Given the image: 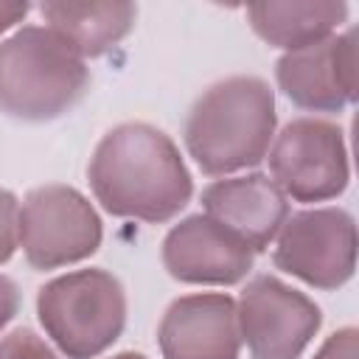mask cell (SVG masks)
<instances>
[{"label": "cell", "mask_w": 359, "mask_h": 359, "mask_svg": "<svg viewBox=\"0 0 359 359\" xmlns=\"http://www.w3.org/2000/svg\"><path fill=\"white\" fill-rule=\"evenodd\" d=\"M314 359H359V331L353 325H345L325 337Z\"/></svg>", "instance_id": "obj_17"}, {"label": "cell", "mask_w": 359, "mask_h": 359, "mask_svg": "<svg viewBox=\"0 0 359 359\" xmlns=\"http://www.w3.org/2000/svg\"><path fill=\"white\" fill-rule=\"evenodd\" d=\"M101 216L73 185L31 188L20 205V247L34 269H59L98 252Z\"/></svg>", "instance_id": "obj_5"}, {"label": "cell", "mask_w": 359, "mask_h": 359, "mask_svg": "<svg viewBox=\"0 0 359 359\" xmlns=\"http://www.w3.org/2000/svg\"><path fill=\"white\" fill-rule=\"evenodd\" d=\"M275 81L306 112H342L356 101V28L283 53Z\"/></svg>", "instance_id": "obj_9"}, {"label": "cell", "mask_w": 359, "mask_h": 359, "mask_svg": "<svg viewBox=\"0 0 359 359\" xmlns=\"http://www.w3.org/2000/svg\"><path fill=\"white\" fill-rule=\"evenodd\" d=\"M109 359H149V356H143V353H137V351H121V353H115V356H109Z\"/></svg>", "instance_id": "obj_20"}, {"label": "cell", "mask_w": 359, "mask_h": 359, "mask_svg": "<svg viewBox=\"0 0 359 359\" xmlns=\"http://www.w3.org/2000/svg\"><path fill=\"white\" fill-rule=\"evenodd\" d=\"M272 264L303 283L334 292L356 272V222L345 208L289 213L275 236Z\"/></svg>", "instance_id": "obj_7"}, {"label": "cell", "mask_w": 359, "mask_h": 359, "mask_svg": "<svg viewBox=\"0 0 359 359\" xmlns=\"http://www.w3.org/2000/svg\"><path fill=\"white\" fill-rule=\"evenodd\" d=\"M90 87L84 59L48 25H22L0 39V112L45 123L73 109Z\"/></svg>", "instance_id": "obj_3"}, {"label": "cell", "mask_w": 359, "mask_h": 359, "mask_svg": "<svg viewBox=\"0 0 359 359\" xmlns=\"http://www.w3.org/2000/svg\"><path fill=\"white\" fill-rule=\"evenodd\" d=\"M87 182L107 213L149 224L174 219L194 196V180L177 143L143 121L118 123L98 140Z\"/></svg>", "instance_id": "obj_1"}, {"label": "cell", "mask_w": 359, "mask_h": 359, "mask_svg": "<svg viewBox=\"0 0 359 359\" xmlns=\"http://www.w3.org/2000/svg\"><path fill=\"white\" fill-rule=\"evenodd\" d=\"M20 311V289L11 278L0 275V331L17 317Z\"/></svg>", "instance_id": "obj_18"}, {"label": "cell", "mask_w": 359, "mask_h": 359, "mask_svg": "<svg viewBox=\"0 0 359 359\" xmlns=\"http://www.w3.org/2000/svg\"><path fill=\"white\" fill-rule=\"evenodd\" d=\"M28 11H31L28 3H6V0H0V34L14 28L17 22H22Z\"/></svg>", "instance_id": "obj_19"}, {"label": "cell", "mask_w": 359, "mask_h": 359, "mask_svg": "<svg viewBox=\"0 0 359 359\" xmlns=\"http://www.w3.org/2000/svg\"><path fill=\"white\" fill-rule=\"evenodd\" d=\"M250 359H300L323 325L320 306L275 275H255L236 300Z\"/></svg>", "instance_id": "obj_8"}, {"label": "cell", "mask_w": 359, "mask_h": 359, "mask_svg": "<svg viewBox=\"0 0 359 359\" xmlns=\"http://www.w3.org/2000/svg\"><path fill=\"white\" fill-rule=\"evenodd\" d=\"M20 247V199L0 188V264H8Z\"/></svg>", "instance_id": "obj_16"}, {"label": "cell", "mask_w": 359, "mask_h": 359, "mask_svg": "<svg viewBox=\"0 0 359 359\" xmlns=\"http://www.w3.org/2000/svg\"><path fill=\"white\" fill-rule=\"evenodd\" d=\"M0 359H59V353L34 328L22 325L0 339Z\"/></svg>", "instance_id": "obj_15"}, {"label": "cell", "mask_w": 359, "mask_h": 359, "mask_svg": "<svg viewBox=\"0 0 359 359\" xmlns=\"http://www.w3.org/2000/svg\"><path fill=\"white\" fill-rule=\"evenodd\" d=\"M160 258L165 272L180 283L233 286L250 275L255 252L210 216L194 213L165 233Z\"/></svg>", "instance_id": "obj_10"}, {"label": "cell", "mask_w": 359, "mask_h": 359, "mask_svg": "<svg viewBox=\"0 0 359 359\" xmlns=\"http://www.w3.org/2000/svg\"><path fill=\"white\" fill-rule=\"evenodd\" d=\"M266 160L272 182L294 202L337 199L351 182L345 132L325 118H292L283 123Z\"/></svg>", "instance_id": "obj_6"}, {"label": "cell", "mask_w": 359, "mask_h": 359, "mask_svg": "<svg viewBox=\"0 0 359 359\" xmlns=\"http://www.w3.org/2000/svg\"><path fill=\"white\" fill-rule=\"evenodd\" d=\"M275 123L272 87L258 76H227L191 104L182 140L205 174L227 177L266 160Z\"/></svg>", "instance_id": "obj_2"}, {"label": "cell", "mask_w": 359, "mask_h": 359, "mask_svg": "<svg viewBox=\"0 0 359 359\" xmlns=\"http://www.w3.org/2000/svg\"><path fill=\"white\" fill-rule=\"evenodd\" d=\"M345 0H269L247 6L250 28L272 48L300 50L337 34L348 22Z\"/></svg>", "instance_id": "obj_13"}, {"label": "cell", "mask_w": 359, "mask_h": 359, "mask_svg": "<svg viewBox=\"0 0 359 359\" xmlns=\"http://www.w3.org/2000/svg\"><path fill=\"white\" fill-rule=\"evenodd\" d=\"M157 345L163 359H238L236 300L224 292H196L171 300L157 325Z\"/></svg>", "instance_id": "obj_11"}, {"label": "cell", "mask_w": 359, "mask_h": 359, "mask_svg": "<svg viewBox=\"0 0 359 359\" xmlns=\"http://www.w3.org/2000/svg\"><path fill=\"white\" fill-rule=\"evenodd\" d=\"M42 20L48 28L73 48L81 59H95L112 50L137 20L135 3H42Z\"/></svg>", "instance_id": "obj_14"}, {"label": "cell", "mask_w": 359, "mask_h": 359, "mask_svg": "<svg viewBox=\"0 0 359 359\" xmlns=\"http://www.w3.org/2000/svg\"><path fill=\"white\" fill-rule=\"evenodd\" d=\"M202 208L205 216L241 238L255 255L275 241L289 216L286 194L261 171L213 180L202 188Z\"/></svg>", "instance_id": "obj_12"}, {"label": "cell", "mask_w": 359, "mask_h": 359, "mask_svg": "<svg viewBox=\"0 0 359 359\" xmlns=\"http://www.w3.org/2000/svg\"><path fill=\"white\" fill-rule=\"evenodd\" d=\"M36 317L67 359H95L126 328V292L101 266L73 269L39 286Z\"/></svg>", "instance_id": "obj_4"}]
</instances>
